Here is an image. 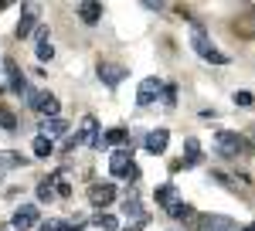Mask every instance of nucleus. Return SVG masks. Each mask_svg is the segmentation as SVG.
<instances>
[{"label": "nucleus", "mask_w": 255, "mask_h": 231, "mask_svg": "<svg viewBox=\"0 0 255 231\" xmlns=\"http://www.w3.org/2000/svg\"><path fill=\"white\" fill-rule=\"evenodd\" d=\"M170 218H174V221H180V225H194V221H197V211L191 208V204H180V201H177L174 208H170Z\"/></svg>", "instance_id": "nucleus-17"}, {"label": "nucleus", "mask_w": 255, "mask_h": 231, "mask_svg": "<svg viewBox=\"0 0 255 231\" xmlns=\"http://www.w3.org/2000/svg\"><path fill=\"white\" fill-rule=\"evenodd\" d=\"M215 146H218V153H221V156H238V153L249 150V143H245L238 133H232V129H221V133L215 136Z\"/></svg>", "instance_id": "nucleus-6"}, {"label": "nucleus", "mask_w": 255, "mask_h": 231, "mask_svg": "<svg viewBox=\"0 0 255 231\" xmlns=\"http://www.w3.org/2000/svg\"><path fill=\"white\" fill-rule=\"evenodd\" d=\"M191 167H197L194 160H191V156H177V160H170V173H180V170H191Z\"/></svg>", "instance_id": "nucleus-27"}, {"label": "nucleus", "mask_w": 255, "mask_h": 231, "mask_svg": "<svg viewBox=\"0 0 255 231\" xmlns=\"http://www.w3.org/2000/svg\"><path fill=\"white\" fill-rule=\"evenodd\" d=\"M146 225H150V214H146V218H139V221H126V225H123V231H143Z\"/></svg>", "instance_id": "nucleus-29"}, {"label": "nucleus", "mask_w": 255, "mask_h": 231, "mask_svg": "<svg viewBox=\"0 0 255 231\" xmlns=\"http://www.w3.org/2000/svg\"><path fill=\"white\" fill-rule=\"evenodd\" d=\"M96 75H99V82H106L109 89H116L119 82H126V68H123V65H113V61H99Z\"/></svg>", "instance_id": "nucleus-12"}, {"label": "nucleus", "mask_w": 255, "mask_h": 231, "mask_svg": "<svg viewBox=\"0 0 255 231\" xmlns=\"http://www.w3.org/2000/svg\"><path fill=\"white\" fill-rule=\"evenodd\" d=\"M79 146H102V133H99L96 116H85L82 119V129L65 139V150H79Z\"/></svg>", "instance_id": "nucleus-2"}, {"label": "nucleus", "mask_w": 255, "mask_h": 231, "mask_svg": "<svg viewBox=\"0 0 255 231\" xmlns=\"http://www.w3.org/2000/svg\"><path fill=\"white\" fill-rule=\"evenodd\" d=\"M27 106L41 116V119H58V96H51V92H27Z\"/></svg>", "instance_id": "nucleus-5"}, {"label": "nucleus", "mask_w": 255, "mask_h": 231, "mask_svg": "<svg viewBox=\"0 0 255 231\" xmlns=\"http://www.w3.org/2000/svg\"><path fill=\"white\" fill-rule=\"evenodd\" d=\"M184 150H187V156H191L194 163H204V153H201V143H197L194 136H187V139H184Z\"/></svg>", "instance_id": "nucleus-25"}, {"label": "nucleus", "mask_w": 255, "mask_h": 231, "mask_svg": "<svg viewBox=\"0 0 255 231\" xmlns=\"http://www.w3.org/2000/svg\"><path fill=\"white\" fill-rule=\"evenodd\" d=\"M160 92H163V78H143L139 82V92H136V106L139 109H146V106H153L160 99Z\"/></svg>", "instance_id": "nucleus-7"}, {"label": "nucleus", "mask_w": 255, "mask_h": 231, "mask_svg": "<svg viewBox=\"0 0 255 231\" xmlns=\"http://www.w3.org/2000/svg\"><path fill=\"white\" fill-rule=\"evenodd\" d=\"M123 143H126V129H106V133H102V146H119V150H123ZM102 146H99V150H102Z\"/></svg>", "instance_id": "nucleus-23"}, {"label": "nucleus", "mask_w": 255, "mask_h": 231, "mask_svg": "<svg viewBox=\"0 0 255 231\" xmlns=\"http://www.w3.org/2000/svg\"><path fill=\"white\" fill-rule=\"evenodd\" d=\"M38 27H41V7H38V3H24V7H20L17 24H14V38L27 41L31 34H38Z\"/></svg>", "instance_id": "nucleus-3"}, {"label": "nucleus", "mask_w": 255, "mask_h": 231, "mask_svg": "<svg viewBox=\"0 0 255 231\" xmlns=\"http://www.w3.org/2000/svg\"><path fill=\"white\" fill-rule=\"evenodd\" d=\"M38 201L44 204V201H55V177H44L38 184Z\"/></svg>", "instance_id": "nucleus-24"}, {"label": "nucleus", "mask_w": 255, "mask_h": 231, "mask_svg": "<svg viewBox=\"0 0 255 231\" xmlns=\"http://www.w3.org/2000/svg\"><path fill=\"white\" fill-rule=\"evenodd\" d=\"M92 225L102 228V231H119V228H123V221H119L116 214H109V211H99L96 218H92Z\"/></svg>", "instance_id": "nucleus-20"}, {"label": "nucleus", "mask_w": 255, "mask_h": 231, "mask_svg": "<svg viewBox=\"0 0 255 231\" xmlns=\"http://www.w3.org/2000/svg\"><path fill=\"white\" fill-rule=\"evenodd\" d=\"M153 201H157L160 208H167V211H170V208L177 204V187H174V184H160L157 191H153Z\"/></svg>", "instance_id": "nucleus-16"}, {"label": "nucleus", "mask_w": 255, "mask_h": 231, "mask_svg": "<svg viewBox=\"0 0 255 231\" xmlns=\"http://www.w3.org/2000/svg\"><path fill=\"white\" fill-rule=\"evenodd\" d=\"M167 143H170V133H167V129H150V133L143 136V150H146V153H163V150H167Z\"/></svg>", "instance_id": "nucleus-13"}, {"label": "nucleus", "mask_w": 255, "mask_h": 231, "mask_svg": "<svg viewBox=\"0 0 255 231\" xmlns=\"http://www.w3.org/2000/svg\"><path fill=\"white\" fill-rule=\"evenodd\" d=\"M109 173H113V177H123V180H136V177H139L129 146H123V150H113V153H109Z\"/></svg>", "instance_id": "nucleus-4"}, {"label": "nucleus", "mask_w": 255, "mask_h": 231, "mask_svg": "<svg viewBox=\"0 0 255 231\" xmlns=\"http://www.w3.org/2000/svg\"><path fill=\"white\" fill-rule=\"evenodd\" d=\"M0 126H3L7 133H14V129H17V116L10 113L7 106H0Z\"/></svg>", "instance_id": "nucleus-26"}, {"label": "nucleus", "mask_w": 255, "mask_h": 231, "mask_svg": "<svg viewBox=\"0 0 255 231\" xmlns=\"http://www.w3.org/2000/svg\"><path fill=\"white\" fill-rule=\"evenodd\" d=\"M51 58H55V48H51V41L38 44V61H51Z\"/></svg>", "instance_id": "nucleus-28"}, {"label": "nucleus", "mask_w": 255, "mask_h": 231, "mask_svg": "<svg viewBox=\"0 0 255 231\" xmlns=\"http://www.w3.org/2000/svg\"><path fill=\"white\" fill-rule=\"evenodd\" d=\"M31 153L38 156V160H48V156L55 153V143H51L48 136H34V143H31Z\"/></svg>", "instance_id": "nucleus-21"}, {"label": "nucleus", "mask_w": 255, "mask_h": 231, "mask_svg": "<svg viewBox=\"0 0 255 231\" xmlns=\"http://www.w3.org/2000/svg\"><path fill=\"white\" fill-rule=\"evenodd\" d=\"M61 133H68V122H65V119H41L38 122V136H48V139H51V136H61Z\"/></svg>", "instance_id": "nucleus-14"}, {"label": "nucleus", "mask_w": 255, "mask_h": 231, "mask_svg": "<svg viewBox=\"0 0 255 231\" xmlns=\"http://www.w3.org/2000/svg\"><path fill=\"white\" fill-rule=\"evenodd\" d=\"M123 214H126V218H133V221L146 218V211H143V204H139L136 194H126V201H123Z\"/></svg>", "instance_id": "nucleus-19"}, {"label": "nucleus", "mask_w": 255, "mask_h": 231, "mask_svg": "<svg viewBox=\"0 0 255 231\" xmlns=\"http://www.w3.org/2000/svg\"><path fill=\"white\" fill-rule=\"evenodd\" d=\"M41 211H38V204H20L17 211H14V218H10V228H17V231H27V228H38L41 221Z\"/></svg>", "instance_id": "nucleus-8"}, {"label": "nucleus", "mask_w": 255, "mask_h": 231, "mask_svg": "<svg viewBox=\"0 0 255 231\" xmlns=\"http://www.w3.org/2000/svg\"><path fill=\"white\" fill-rule=\"evenodd\" d=\"M89 201L96 204L99 211H106V208L116 201V184H92V187H89Z\"/></svg>", "instance_id": "nucleus-11"}, {"label": "nucleus", "mask_w": 255, "mask_h": 231, "mask_svg": "<svg viewBox=\"0 0 255 231\" xmlns=\"http://www.w3.org/2000/svg\"><path fill=\"white\" fill-rule=\"evenodd\" d=\"M27 160L20 153H14V150H0V180H3V173H10V170H17V167H24Z\"/></svg>", "instance_id": "nucleus-15"}, {"label": "nucleus", "mask_w": 255, "mask_h": 231, "mask_svg": "<svg viewBox=\"0 0 255 231\" xmlns=\"http://www.w3.org/2000/svg\"><path fill=\"white\" fill-rule=\"evenodd\" d=\"M197 231H238V225L228 214H204L197 218Z\"/></svg>", "instance_id": "nucleus-10"}, {"label": "nucleus", "mask_w": 255, "mask_h": 231, "mask_svg": "<svg viewBox=\"0 0 255 231\" xmlns=\"http://www.w3.org/2000/svg\"><path fill=\"white\" fill-rule=\"evenodd\" d=\"M238 231H255V221H252V225H245V228H238Z\"/></svg>", "instance_id": "nucleus-31"}, {"label": "nucleus", "mask_w": 255, "mask_h": 231, "mask_svg": "<svg viewBox=\"0 0 255 231\" xmlns=\"http://www.w3.org/2000/svg\"><path fill=\"white\" fill-rule=\"evenodd\" d=\"M252 102H255L252 92H235V106H252Z\"/></svg>", "instance_id": "nucleus-30"}, {"label": "nucleus", "mask_w": 255, "mask_h": 231, "mask_svg": "<svg viewBox=\"0 0 255 231\" xmlns=\"http://www.w3.org/2000/svg\"><path fill=\"white\" fill-rule=\"evenodd\" d=\"M3 10H7V3H0V14H3Z\"/></svg>", "instance_id": "nucleus-32"}, {"label": "nucleus", "mask_w": 255, "mask_h": 231, "mask_svg": "<svg viewBox=\"0 0 255 231\" xmlns=\"http://www.w3.org/2000/svg\"><path fill=\"white\" fill-rule=\"evenodd\" d=\"M79 17L85 20V24H96V20L102 17V3H99V0H85L79 7Z\"/></svg>", "instance_id": "nucleus-18"}, {"label": "nucleus", "mask_w": 255, "mask_h": 231, "mask_svg": "<svg viewBox=\"0 0 255 231\" xmlns=\"http://www.w3.org/2000/svg\"><path fill=\"white\" fill-rule=\"evenodd\" d=\"M3 72H7V89H10L14 96H24V99H27V92H31V89H27L24 72H20V65L14 61V58H7V61H3Z\"/></svg>", "instance_id": "nucleus-9"}, {"label": "nucleus", "mask_w": 255, "mask_h": 231, "mask_svg": "<svg viewBox=\"0 0 255 231\" xmlns=\"http://www.w3.org/2000/svg\"><path fill=\"white\" fill-rule=\"evenodd\" d=\"M191 48H194V51L204 58V61H211V65H228V61H232L228 55H221L215 44H211L208 31H204L201 24H194V27H191Z\"/></svg>", "instance_id": "nucleus-1"}, {"label": "nucleus", "mask_w": 255, "mask_h": 231, "mask_svg": "<svg viewBox=\"0 0 255 231\" xmlns=\"http://www.w3.org/2000/svg\"><path fill=\"white\" fill-rule=\"evenodd\" d=\"M160 106L170 113V109H177V85L174 82H163V92H160Z\"/></svg>", "instance_id": "nucleus-22"}]
</instances>
